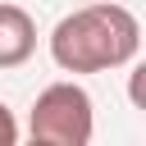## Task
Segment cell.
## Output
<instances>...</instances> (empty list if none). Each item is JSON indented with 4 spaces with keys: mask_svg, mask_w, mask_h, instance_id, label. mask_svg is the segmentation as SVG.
<instances>
[{
    "mask_svg": "<svg viewBox=\"0 0 146 146\" xmlns=\"http://www.w3.org/2000/svg\"><path fill=\"white\" fill-rule=\"evenodd\" d=\"M36 50V23L18 5H0V68H18Z\"/></svg>",
    "mask_w": 146,
    "mask_h": 146,
    "instance_id": "obj_3",
    "label": "cell"
},
{
    "mask_svg": "<svg viewBox=\"0 0 146 146\" xmlns=\"http://www.w3.org/2000/svg\"><path fill=\"white\" fill-rule=\"evenodd\" d=\"M91 96L78 87V82H50L36 105H32V119H27V132L32 141H46V146H87L91 141Z\"/></svg>",
    "mask_w": 146,
    "mask_h": 146,
    "instance_id": "obj_2",
    "label": "cell"
},
{
    "mask_svg": "<svg viewBox=\"0 0 146 146\" xmlns=\"http://www.w3.org/2000/svg\"><path fill=\"white\" fill-rule=\"evenodd\" d=\"M18 141V123H14V114L0 105V146H14Z\"/></svg>",
    "mask_w": 146,
    "mask_h": 146,
    "instance_id": "obj_4",
    "label": "cell"
},
{
    "mask_svg": "<svg viewBox=\"0 0 146 146\" xmlns=\"http://www.w3.org/2000/svg\"><path fill=\"white\" fill-rule=\"evenodd\" d=\"M141 27L123 5H87L55 23L50 59L64 73H105L137 55Z\"/></svg>",
    "mask_w": 146,
    "mask_h": 146,
    "instance_id": "obj_1",
    "label": "cell"
}]
</instances>
